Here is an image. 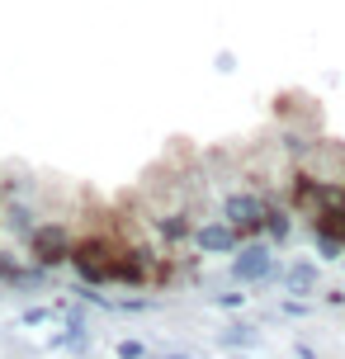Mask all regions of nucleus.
Instances as JSON below:
<instances>
[{
  "label": "nucleus",
  "instance_id": "2",
  "mask_svg": "<svg viewBox=\"0 0 345 359\" xmlns=\"http://www.w3.org/2000/svg\"><path fill=\"white\" fill-rule=\"evenodd\" d=\"M227 274H232L236 284H265V279H274V274H279L274 246H270V241H255V246H241V251L232 255V265H227Z\"/></svg>",
  "mask_w": 345,
  "mask_h": 359
},
{
  "label": "nucleus",
  "instance_id": "4",
  "mask_svg": "<svg viewBox=\"0 0 345 359\" xmlns=\"http://www.w3.org/2000/svg\"><path fill=\"white\" fill-rule=\"evenodd\" d=\"M194 241H199L203 255H236V251H241V232H236L227 217H218V222H203L199 232H194Z\"/></svg>",
  "mask_w": 345,
  "mask_h": 359
},
{
  "label": "nucleus",
  "instance_id": "10",
  "mask_svg": "<svg viewBox=\"0 0 345 359\" xmlns=\"http://www.w3.org/2000/svg\"><path fill=\"white\" fill-rule=\"evenodd\" d=\"M19 322H24V326H43V322H48V307H29Z\"/></svg>",
  "mask_w": 345,
  "mask_h": 359
},
{
  "label": "nucleus",
  "instance_id": "9",
  "mask_svg": "<svg viewBox=\"0 0 345 359\" xmlns=\"http://www.w3.org/2000/svg\"><path fill=\"white\" fill-rule=\"evenodd\" d=\"M119 359H147V345L142 341H119Z\"/></svg>",
  "mask_w": 345,
  "mask_h": 359
},
{
  "label": "nucleus",
  "instance_id": "11",
  "mask_svg": "<svg viewBox=\"0 0 345 359\" xmlns=\"http://www.w3.org/2000/svg\"><path fill=\"white\" fill-rule=\"evenodd\" d=\"M246 303V293H218V298H213V307H241Z\"/></svg>",
  "mask_w": 345,
  "mask_h": 359
},
{
  "label": "nucleus",
  "instance_id": "1",
  "mask_svg": "<svg viewBox=\"0 0 345 359\" xmlns=\"http://www.w3.org/2000/svg\"><path fill=\"white\" fill-rule=\"evenodd\" d=\"M76 251L72 241V227H62V222H38L34 232H29V255H34L38 265H67Z\"/></svg>",
  "mask_w": 345,
  "mask_h": 359
},
{
  "label": "nucleus",
  "instance_id": "7",
  "mask_svg": "<svg viewBox=\"0 0 345 359\" xmlns=\"http://www.w3.org/2000/svg\"><path fill=\"white\" fill-rule=\"evenodd\" d=\"M161 232L170 236V241H180V236H189V232H194V227H189V217L170 213V217H161Z\"/></svg>",
  "mask_w": 345,
  "mask_h": 359
},
{
  "label": "nucleus",
  "instance_id": "13",
  "mask_svg": "<svg viewBox=\"0 0 345 359\" xmlns=\"http://www.w3.org/2000/svg\"><path fill=\"white\" fill-rule=\"evenodd\" d=\"M165 359H194V355H165Z\"/></svg>",
  "mask_w": 345,
  "mask_h": 359
},
{
  "label": "nucleus",
  "instance_id": "12",
  "mask_svg": "<svg viewBox=\"0 0 345 359\" xmlns=\"http://www.w3.org/2000/svg\"><path fill=\"white\" fill-rule=\"evenodd\" d=\"M284 312H289V317H303V312H308V303H303V298H289V303H284Z\"/></svg>",
  "mask_w": 345,
  "mask_h": 359
},
{
  "label": "nucleus",
  "instance_id": "6",
  "mask_svg": "<svg viewBox=\"0 0 345 359\" xmlns=\"http://www.w3.org/2000/svg\"><path fill=\"white\" fill-rule=\"evenodd\" d=\"M284 284H289L293 293H312V288H317V265H312V260H293V265L284 269Z\"/></svg>",
  "mask_w": 345,
  "mask_h": 359
},
{
  "label": "nucleus",
  "instance_id": "8",
  "mask_svg": "<svg viewBox=\"0 0 345 359\" xmlns=\"http://www.w3.org/2000/svg\"><path fill=\"white\" fill-rule=\"evenodd\" d=\"M317 251L327 255V260H336V255H345V241H336L331 232H317Z\"/></svg>",
  "mask_w": 345,
  "mask_h": 359
},
{
  "label": "nucleus",
  "instance_id": "5",
  "mask_svg": "<svg viewBox=\"0 0 345 359\" xmlns=\"http://www.w3.org/2000/svg\"><path fill=\"white\" fill-rule=\"evenodd\" d=\"M218 345H222V350L246 355V350H255V345H260V331H251V326H227V331H218Z\"/></svg>",
  "mask_w": 345,
  "mask_h": 359
},
{
  "label": "nucleus",
  "instance_id": "3",
  "mask_svg": "<svg viewBox=\"0 0 345 359\" xmlns=\"http://www.w3.org/2000/svg\"><path fill=\"white\" fill-rule=\"evenodd\" d=\"M222 217L232 222L236 232H260L265 217H270V203L260 194H227L222 198Z\"/></svg>",
  "mask_w": 345,
  "mask_h": 359
}]
</instances>
